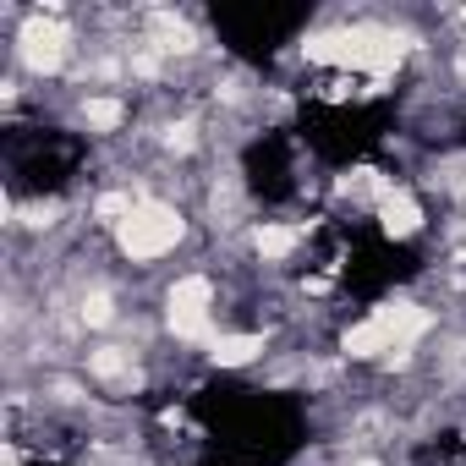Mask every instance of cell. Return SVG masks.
<instances>
[{
    "mask_svg": "<svg viewBox=\"0 0 466 466\" xmlns=\"http://www.w3.org/2000/svg\"><path fill=\"white\" fill-rule=\"evenodd\" d=\"M12 56H17V66H23L28 77H61V72L77 61V34H72V23L61 17V6L23 17Z\"/></svg>",
    "mask_w": 466,
    "mask_h": 466,
    "instance_id": "277c9868",
    "label": "cell"
},
{
    "mask_svg": "<svg viewBox=\"0 0 466 466\" xmlns=\"http://www.w3.org/2000/svg\"><path fill=\"white\" fill-rule=\"evenodd\" d=\"M137 198H143V192H132V187H110V192H99V198L88 203V219H94V225H105L110 237H116V230H121V219L137 208Z\"/></svg>",
    "mask_w": 466,
    "mask_h": 466,
    "instance_id": "7c38bea8",
    "label": "cell"
},
{
    "mask_svg": "<svg viewBox=\"0 0 466 466\" xmlns=\"http://www.w3.org/2000/svg\"><path fill=\"white\" fill-rule=\"evenodd\" d=\"M6 466H17V450H12V444H6Z\"/></svg>",
    "mask_w": 466,
    "mask_h": 466,
    "instance_id": "9a60e30c",
    "label": "cell"
},
{
    "mask_svg": "<svg viewBox=\"0 0 466 466\" xmlns=\"http://www.w3.org/2000/svg\"><path fill=\"white\" fill-rule=\"evenodd\" d=\"M214 308H219V291H214V280L208 275H176L170 286H165V329L176 335V340H198V346H208L219 329H214Z\"/></svg>",
    "mask_w": 466,
    "mask_h": 466,
    "instance_id": "5b68a950",
    "label": "cell"
},
{
    "mask_svg": "<svg viewBox=\"0 0 466 466\" xmlns=\"http://www.w3.org/2000/svg\"><path fill=\"white\" fill-rule=\"evenodd\" d=\"M351 466H373V461H351Z\"/></svg>",
    "mask_w": 466,
    "mask_h": 466,
    "instance_id": "2e32d148",
    "label": "cell"
},
{
    "mask_svg": "<svg viewBox=\"0 0 466 466\" xmlns=\"http://www.w3.org/2000/svg\"><path fill=\"white\" fill-rule=\"evenodd\" d=\"M148 45L165 56V61H187V56H198V28L187 23V12H148Z\"/></svg>",
    "mask_w": 466,
    "mask_h": 466,
    "instance_id": "9c48e42d",
    "label": "cell"
},
{
    "mask_svg": "<svg viewBox=\"0 0 466 466\" xmlns=\"http://www.w3.org/2000/svg\"><path fill=\"white\" fill-rule=\"evenodd\" d=\"M159 143H165V154H192L203 137H198V121H192V116H176V121H165Z\"/></svg>",
    "mask_w": 466,
    "mask_h": 466,
    "instance_id": "5bb4252c",
    "label": "cell"
},
{
    "mask_svg": "<svg viewBox=\"0 0 466 466\" xmlns=\"http://www.w3.org/2000/svg\"><path fill=\"white\" fill-rule=\"evenodd\" d=\"M406 39L384 23H346V28H319L302 39V56L319 61V66H335V72H351V77H368L373 88H384V77L400 72L406 61Z\"/></svg>",
    "mask_w": 466,
    "mask_h": 466,
    "instance_id": "7a4b0ae2",
    "label": "cell"
},
{
    "mask_svg": "<svg viewBox=\"0 0 466 466\" xmlns=\"http://www.w3.org/2000/svg\"><path fill=\"white\" fill-rule=\"evenodd\" d=\"M83 373H88V384L132 390V384H137V351L121 346V340H99V346L83 351Z\"/></svg>",
    "mask_w": 466,
    "mask_h": 466,
    "instance_id": "8992f818",
    "label": "cell"
},
{
    "mask_svg": "<svg viewBox=\"0 0 466 466\" xmlns=\"http://www.w3.org/2000/svg\"><path fill=\"white\" fill-rule=\"evenodd\" d=\"M248 248H253L258 264H286V258L302 248V230H297V225H280V219H258V225L248 230Z\"/></svg>",
    "mask_w": 466,
    "mask_h": 466,
    "instance_id": "8fae6325",
    "label": "cell"
},
{
    "mask_svg": "<svg viewBox=\"0 0 466 466\" xmlns=\"http://www.w3.org/2000/svg\"><path fill=\"white\" fill-rule=\"evenodd\" d=\"M181 242H187V214H181V203L154 198V192H143L137 208H132V214L121 219V230H116V253H121L127 264H137V269L165 264Z\"/></svg>",
    "mask_w": 466,
    "mask_h": 466,
    "instance_id": "3957f363",
    "label": "cell"
},
{
    "mask_svg": "<svg viewBox=\"0 0 466 466\" xmlns=\"http://www.w3.org/2000/svg\"><path fill=\"white\" fill-rule=\"evenodd\" d=\"M127 116H132V105H127L121 94H110V88H88V94L77 99V121H83L94 137H116V132L127 127Z\"/></svg>",
    "mask_w": 466,
    "mask_h": 466,
    "instance_id": "30bf717a",
    "label": "cell"
},
{
    "mask_svg": "<svg viewBox=\"0 0 466 466\" xmlns=\"http://www.w3.org/2000/svg\"><path fill=\"white\" fill-rule=\"evenodd\" d=\"M264 351H269V335H258V329H219V335L203 346V357H208L214 368H225V373L264 362Z\"/></svg>",
    "mask_w": 466,
    "mask_h": 466,
    "instance_id": "ba28073f",
    "label": "cell"
},
{
    "mask_svg": "<svg viewBox=\"0 0 466 466\" xmlns=\"http://www.w3.org/2000/svg\"><path fill=\"white\" fill-rule=\"evenodd\" d=\"M373 219H379V237H384V242H411V237H422V225H428L422 198H417L411 187H395V192L373 208Z\"/></svg>",
    "mask_w": 466,
    "mask_h": 466,
    "instance_id": "52a82bcc",
    "label": "cell"
},
{
    "mask_svg": "<svg viewBox=\"0 0 466 466\" xmlns=\"http://www.w3.org/2000/svg\"><path fill=\"white\" fill-rule=\"evenodd\" d=\"M116 319H121V308H116V291L110 286H88L77 297V324L83 329H110Z\"/></svg>",
    "mask_w": 466,
    "mask_h": 466,
    "instance_id": "4fadbf2b",
    "label": "cell"
},
{
    "mask_svg": "<svg viewBox=\"0 0 466 466\" xmlns=\"http://www.w3.org/2000/svg\"><path fill=\"white\" fill-rule=\"evenodd\" d=\"M433 324H439V313L422 308L417 297H390L340 329V357L346 362H379L384 373H395L417 357V346L433 335Z\"/></svg>",
    "mask_w": 466,
    "mask_h": 466,
    "instance_id": "6da1fadb",
    "label": "cell"
}]
</instances>
